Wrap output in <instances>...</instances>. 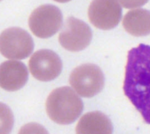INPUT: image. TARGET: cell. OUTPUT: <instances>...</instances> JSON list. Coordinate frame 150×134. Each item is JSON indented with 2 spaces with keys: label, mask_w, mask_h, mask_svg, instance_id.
<instances>
[{
  "label": "cell",
  "mask_w": 150,
  "mask_h": 134,
  "mask_svg": "<svg viewBox=\"0 0 150 134\" xmlns=\"http://www.w3.org/2000/svg\"><path fill=\"white\" fill-rule=\"evenodd\" d=\"M125 95L150 125V45L139 44L127 54Z\"/></svg>",
  "instance_id": "6da1fadb"
},
{
  "label": "cell",
  "mask_w": 150,
  "mask_h": 134,
  "mask_svg": "<svg viewBox=\"0 0 150 134\" xmlns=\"http://www.w3.org/2000/svg\"><path fill=\"white\" fill-rule=\"evenodd\" d=\"M83 104L80 97L69 86L54 89L45 102L48 117L59 125L74 123L81 114Z\"/></svg>",
  "instance_id": "7a4b0ae2"
},
{
  "label": "cell",
  "mask_w": 150,
  "mask_h": 134,
  "mask_svg": "<svg viewBox=\"0 0 150 134\" xmlns=\"http://www.w3.org/2000/svg\"><path fill=\"white\" fill-rule=\"evenodd\" d=\"M69 82L75 92L83 98H92L103 89L104 75L98 65L83 64L72 71Z\"/></svg>",
  "instance_id": "3957f363"
},
{
  "label": "cell",
  "mask_w": 150,
  "mask_h": 134,
  "mask_svg": "<svg viewBox=\"0 0 150 134\" xmlns=\"http://www.w3.org/2000/svg\"><path fill=\"white\" fill-rule=\"evenodd\" d=\"M33 50V39L21 28H8L0 35V53L5 58L23 60L30 56Z\"/></svg>",
  "instance_id": "277c9868"
},
{
  "label": "cell",
  "mask_w": 150,
  "mask_h": 134,
  "mask_svg": "<svg viewBox=\"0 0 150 134\" xmlns=\"http://www.w3.org/2000/svg\"><path fill=\"white\" fill-rule=\"evenodd\" d=\"M61 10L55 5L42 4L33 10L29 18V26L35 36L46 39L55 35L62 26Z\"/></svg>",
  "instance_id": "5b68a950"
},
{
  "label": "cell",
  "mask_w": 150,
  "mask_h": 134,
  "mask_svg": "<svg viewBox=\"0 0 150 134\" xmlns=\"http://www.w3.org/2000/svg\"><path fill=\"white\" fill-rule=\"evenodd\" d=\"M92 32L89 25L74 17L67 19L59 35V42L65 50L78 52L90 44Z\"/></svg>",
  "instance_id": "8992f818"
},
{
  "label": "cell",
  "mask_w": 150,
  "mask_h": 134,
  "mask_svg": "<svg viewBox=\"0 0 150 134\" xmlns=\"http://www.w3.org/2000/svg\"><path fill=\"white\" fill-rule=\"evenodd\" d=\"M29 68L34 78L40 82L57 79L62 70V62L58 54L49 49L35 51L29 61Z\"/></svg>",
  "instance_id": "52a82bcc"
},
{
  "label": "cell",
  "mask_w": 150,
  "mask_h": 134,
  "mask_svg": "<svg viewBox=\"0 0 150 134\" xmlns=\"http://www.w3.org/2000/svg\"><path fill=\"white\" fill-rule=\"evenodd\" d=\"M122 7L117 0H93L88 9L89 21L96 28L109 30L122 19Z\"/></svg>",
  "instance_id": "ba28073f"
},
{
  "label": "cell",
  "mask_w": 150,
  "mask_h": 134,
  "mask_svg": "<svg viewBox=\"0 0 150 134\" xmlns=\"http://www.w3.org/2000/svg\"><path fill=\"white\" fill-rule=\"evenodd\" d=\"M29 77L27 67L23 62L8 60L0 65V86L8 92L21 89Z\"/></svg>",
  "instance_id": "9c48e42d"
},
{
  "label": "cell",
  "mask_w": 150,
  "mask_h": 134,
  "mask_svg": "<svg viewBox=\"0 0 150 134\" xmlns=\"http://www.w3.org/2000/svg\"><path fill=\"white\" fill-rule=\"evenodd\" d=\"M76 134H112L110 119L100 111H91L82 116L76 128Z\"/></svg>",
  "instance_id": "30bf717a"
},
{
  "label": "cell",
  "mask_w": 150,
  "mask_h": 134,
  "mask_svg": "<svg viewBox=\"0 0 150 134\" xmlns=\"http://www.w3.org/2000/svg\"><path fill=\"white\" fill-rule=\"evenodd\" d=\"M122 25L126 32L135 37L150 35V11L146 9H134L124 16Z\"/></svg>",
  "instance_id": "8fae6325"
},
{
  "label": "cell",
  "mask_w": 150,
  "mask_h": 134,
  "mask_svg": "<svg viewBox=\"0 0 150 134\" xmlns=\"http://www.w3.org/2000/svg\"><path fill=\"white\" fill-rule=\"evenodd\" d=\"M14 125L13 111L8 106L0 103V134H10Z\"/></svg>",
  "instance_id": "7c38bea8"
},
{
  "label": "cell",
  "mask_w": 150,
  "mask_h": 134,
  "mask_svg": "<svg viewBox=\"0 0 150 134\" xmlns=\"http://www.w3.org/2000/svg\"><path fill=\"white\" fill-rule=\"evenodd\" d=\"M18 134H49L42 125L35 123H30L21 128Z\"/></svg>",
  "instance_id": "4fadbf2b"
},
{
  "label": "cell",
  "mask_w": 150,
  "mask_h": 134,
  "mask_svg": "<svg viewBox=\"0 0 150 134\" xmlns=\"http://www.w3.org/2000/svg\"><path fill=\"white\" fill-rule=\"evenodd\" d=\"M123 7L127 9H133L144 6L149 0H117Z\"/></svg>",
  "instance_id": "5bb4252c"
},
{
  "label": "cell",
  "mask_w": 150,
  "mask_h": 134,
  "mask_svg": "<svg viewBox=\"0 0 150 134\" xmlns=\"http://www.w3.org/2000/svg\"><path fill=\"white\" fill-rule=\"evenodd\" d=\"M54 1H57V2H59V3H66L71 1V0H54Z\"/></svg>",
  "instance_id": "9a60e30c"
},
{
  "label": "cell",
  "mask_w": 150,
  "mask_h": 134,
  "mask_svg": "<svg viewBox=\"0 0 150 134\" xmlns=\"http://www.w3.org/2000/svg\"><path fill=\"white\" fill-rule=\"evenodd\" d=\"M1 1V0H0V1Z\"/></svg>",
  "instance_id": "2e32d148"
}]
</instances>
